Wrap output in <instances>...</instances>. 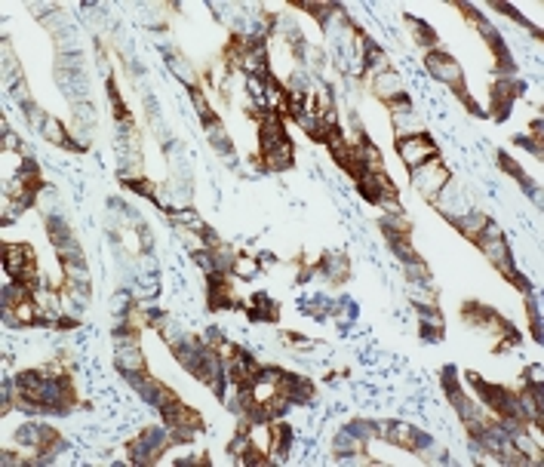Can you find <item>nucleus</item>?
I'll list each match as a JSON object with an SVG mask.
<instances>
[{"label": "nucleus", "instance_id": "obj_1", "mask_svg": "<svg viewBox=\"0 0 544 467\" xmlns=\"http://www.w3.org/2000/svg\"><path fill=\"white\" fill-rule=\"evenodd\" d=\"M409 175H412V184H415V188H419L424 197H431V200H436V194H440L446 184H449V169L443 167L440 157H431L427 163H422V167L409 169Z\"/></svg>", "mask_w": 544, "mask_h": 467}, {"label": "nucleus", "instance_id": "obj_2", "mask_svg": "<svg viewBox=\"0 0 544 467\" xmlns=\"http://www.w3.org/2000/svg\"><path fill=\"white\" fill-rule=\"evenodd\" d=\"M424 68H427V71H431L440 83L452 86L455 93L464 90V71H461V65L455 62L452 56H446V53H440V50H431V53L424 56Z\"/></svg>", "mask_w": 544, "mask_h": 467}, {"label": "nucleus", "instance_id": "obj_3", "mask_svg": "<svg viewBox=\"0 0 544 467\" xmlns=\"http://www.w3.org/2000/svg\"><path fill=\"white\" fill-rule=\"evenodd\" d=\"M397 154H400L406 169H415V167H422V163H427L431 157H436V145L427 139L424 132L406 135V139H397Z\"/></svg>", "mask_w": 544, "mask_h": 467}, {"label": "nucleus", "instance_id": "obj_4", "mask_svg": "<svg viewBox=\"0 0 544 467\" xmlns=\"http://www.w3.org/2000/svg\"><path fill=\"white\" fill-rule=\"evenodd\" d=\"M286 142V126L280 120V114H265L258 120V151L265 157L268 151H274L277 145Z\"/></svg>", "mask_w": 544, "mask_h": 467}, {"label": "nucleus", "instance_id": "obj_5", "mask_svg": "<svg viewBox=\"0 0 544 467\" xmlns=\"http://www.w3.org/2000/svg\"><path fill=\"white\" fill-rule=\"evenodd\" d=\"M117 369L123 375H139V372H148V363L142 357V347L139 342H126L117 345Z\"/></svg>", "mask_w": 544, "mask_h": 467}, {"label": "nucleus", "instance_id": "obj_6", "mask_svg": "<svg viewBox=\"0 0 544 467\" xmlns=\"http://www.w3.org/2000/svg\"><path fill=\"white\" fill-rule=\"evenodd\" d=\"M372 93L378 95V99L385 102H394L397 95H403V80L397 77V71L391 68V71H382L372 77Z\"/></svg>", "mask_w": 544, "mask_h": 467}, {"label": "nucleus", "instance_id": "obj_7", "mask_svg": "<svg viewBox=\"0 0 544 467\" xmlns=\"http://www.w3.org/2000/svg\"><path fill=\"white\" fill-rule=\"evenodd\" d=\"M261 160H265V167L268 169H289V167H293V160H295V148H293V142H283V145H277V148L274 151H268L265 154V157H261Z\"/></svg>", "mask_w": 544, "mask_h": 467}, {"label": "nucleus", "instance_id": "obj_8", "mask_svg": "<svg viewBox=\"0 0 544 467\" xmlns=\"http://www.w3.org/2000/svg\"><path fill=\"white\" fill-rule=\"evenodd\" d=\"M169 221H172V225H182L184 231H203V219H200V212H197V209H191V206L169 212Z\"/></svg>", "mask_w": 544, "mask_h": 467}, {"label": "nucleus", "instance_id": "obj_9", "mask_svg": "<svg viewBox=\"0 0 544 467\" xmlns=\"http://www.w3.org/2000/svg\"><path fill=\"white\" fill-rule=\"evenodd\" d=\"M41 135H43L46 142H53V145H62V148H68V142H71V139H68L71 132H65V126L56 120V117H46L43 126H41Z\"/></svg>", "mask_w": 544, "mask_h": 467}, {"label": "nucleus", "instance_id": "obj_10", "mask_svg": "<svg viewBox=\"0 0 544 467\" xmlns=\"http://www.w3.org/2000/svg\"><path fill=\"white\" fill-rule=\"evenodd\" d=\"M258 258H249V256H237L234 258V268H231V274H234L237 280H252L258 274Z\"/></svg>", "mask_w": 544, "mask_h": 467}, {"label": "nucleus", "instance_id": "obj_11", "mask_svg": "<svg viewBox=\"0 0 544 467\" xmlns=\"http://www.w3.org/2000/svg\"><path fill=\"white\" fill-rule=\"evenodd\" d=\"M206 135H209V142L216 145L219 151H231V139H228V132H225V126H221L219 117L206 123Z\"/></svg>", "mask_w": 544, "mask_h": 467}, {"label": "nucleus", "instance_id": "obj_12", "mask_svg": "<svg viewBox=\"0 0 544 467\" xmlns=\"http://www.w3.org/2000/svg\"><path fill=\"white\" fill-rule=\"evenodd\" d=\"M111 310L114 314H130V295H126V292H117L111 301Z\"/></svg>", "mask_w": 544, "mask_h": 467}, {"label": "nucleus", "instance_id": "obj_13", "mask_svg": "<svg viewBox=\"0 0 544 467\" xmlns=\"http://www.w3.org/2000/svg\"><path fill=\"white\" fill-rule=\"evenodd\" d=\"M523 382H529V387H541V382H544V369L541 366H529L526 369V378Z\"/></svg>", "mask_w": 544, "mask_h": 467}, {"label": "nucleus", "instance_id": "obj_14", "mask_svg": "<svg viewBox=\"0 0 544 467\" xmlns=\"http://www.w3.org/2000/svg\"><path fill=\"white\" fill-rule=\"evenodd\" d=\"M25 461H28V458H25ZM25 461H22V458H16L13 452H6V455H4V464H9V467H16V464H25Z\"/></svg>", "mask_w": 544, "mask_h": 467}]
</instances>
